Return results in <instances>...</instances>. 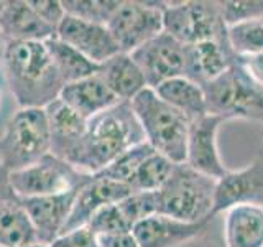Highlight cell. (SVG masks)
Listing matches in <instances>:
<instances>
[{"label": "cell", "instance_id": "6da1fadb", "mask_svg": "<svg viewBox=\"0 0 263 247\" xmlns=\"http://www.w3.org/2000/svg\"><path fill=\"white\" fill-rule=\"evenodd\" d=\"M0 61L18 109H45L64 87L45 41H0Z\"/></svg>", "mask_w": 263, "mask_h": 247}, {"label": "cell", "instance_id": "7a4b0ae2", "mask_svg": "<svg viewBox=\"0 0 263 247\" xmlns=\"http://www.w3.org/2000/svg\"><path fill=\"white\" fill-rule=\"evenodd\" d=\"M142 142L145 135L130 102H117L87 120L84 135L68 162L82 173L96 175Z\"/></svg>", "mask_w": 263, "mask_h": 247}, {"label": "cell", "instance_id": "3957f363", "mask_svg": "<svg viewBox=\"0 0 263 247\" xmlns=\"http://www.w3.org/2000/svg\"><path fill=\"white\" fill-rule=\"evenodd\" d=\"M130 105L143 130L145 142L171 162L184 163L191 120L164 102L150 87L138 93Z\"/></svg>", "mask_w": 263, "mask_h": 247}, {"label": "cell", "instance_id": "277c9868", "mask_svg": "<svg viewBox=\"0 0 263 247\" xmlns=\"http://www.w3.org/2000/svg\"><path fill=\"white\" fill-rule=\"evenodd\" d=\"M217 180L193 170L186 163H176L170 180L156 191L158 214L186 222L212 219Z\"/></svg>", "mask_w": 263, "mask_h": 247}, {"label": "cell", "instance_id": "5b68a950", "mask_svg": "<svg viewBox=\"0 0 263 247\" xmlns=\"http://www.w3.org/2000/svg\"><path fill=\"white\" fill-rule=\"evenodd\" d=\"M51 153L45 109H18L0 135V165L7 171H18Z\"/></svg>", "mask_w": 263, "mask_h": 247}, {"label": "cell", "instance_id": "8992f818", "mask_svg": "<svg viewBox=\"0 0 263 247\" xmlns=\"http://www.w3.org/2000/svg\"><path fill=\"white\" fill-rule=\"evenodd\" d=\"M208 114L224 120L263 122V89L235 61L229 69L202 86Z\"/></svg>", "mask_w": 263, "mask_h": 247}, {"label": "cell", "instance_id": "52a82bcc", "mask_svg": "<svg viewBox=\"0 0 263 247\" xmlns=\"http://www.w3.org/2000/svg\"><path fill=\"white\" fill-rule=\"evenodd\" d=\"M163 31L170 33L184 46L201 41L229 43L227 25L222 20L219 2H164Z\"/></svg>", "mask_w": 263, "mask_h": 247}, {"label": "cell", "instance_id": "ba28073f", "mask_svg": "<svg viewBox=\"0 0 263 247\" xmlns=\"http://www.w3.org/2000/svg\"><path fill=\"white\" fill-rule=\"evenodd\" d=\"M92 175L82 173L53 153L45 155L27 168L10 173V185L15 195L23 198H38L60 195L84 186Z\"/></svg>", "mask_w": 263, "mask_h": 247}, {"label": "cell", "instance_id": "9c48e42d", "mask_svg": "<svg viewBox=\"0 0 263 247\" xmlns=\"http://www.w3.org/2000/svg\"><path fill=\"white\" fill-rule=\"evenodd\" d=\"M164 2H120L107 22L110 35L122 53H132L163 31Z\"/></svg>", "mask_w": 263, "mask_h": 247}, {"label": "cell", "instance_id": "30bf717a", "mask_svg": "<svg viewBox=\"0 0 263 247\" xmlns=\"http://www.w3.org/2000/svg\"><path fill=\"white\" fill-rule=\"evenodd\" d=\"M130 56L143 73L150 89H156L173 78L184 76V45L166 31L146 41Z\"/></svg>", "mask_w": 263, "mask_h": 247}, {"label": "cell", "instance_id": "8fae6325", "mask_svg": "<svg viewBox=\"0 0 263 247\" xmlns=\"http://www.w3.org/2000/svg\"><path fill=\"white\" fill-rule=\"evenodd\" d=\"M240 204L263 206V150L240 170L227 171L216 183L212 218Z\"/></svg>", "mask_w": 263, "mask_h": 247}, {"label": "cell", "instance_id": "7c38bea8", "mask_svg": "<svg viewBox=\"0 0 263 247\" xmlns=\"http://www.w3.org/2000/svg\"><path fill=\"white\" fill-rule=\"evenodd\" d=\"M226 120L217 115L205 114L189 126L186 145V165L205 177L219 180L229 171L220 158L217 134Z\"/></svg>", "mask_w": 263, "mask_h": 247}, {"label": "cell", "instance_id": "4fadbf2b", "mask_svg": "<svg viewBox=\"0 0 263 247\" xmlns=\"http://www.w3.org/2000/svg\"><path fill=\"white\" fill-rule=\"evenodd\" d=\"M56 37L99 66L122 53L107 25L86 22L71 15H64L56 28Z\"/></svg>", "mask_w": 263, "mask_h": 247}, {"label": "cell", "instance_id": "5bb4252c", "mask_svg": "<svg viewBox=\"0 0 263 247\" xmlns=\"http://www.w3.org/2000/svg\"><path fill=\"white\" fill-rule=\"evenodd\" d=\"M132 193H134V189L127 183L92 175L84 186L78 189L64 233L87 226L89 221L102 208L122 201L123 198H127Z\"/></svg>", "mask_w": 263, "mask_h": 247}, {"label": "cell", "instance_id": "9a60e30c", "mask_svg": "<svg viewBox=\"0 0 263 247\" xmlns=\"http://www.w3.org/2000/svg\"><path fill=\"white\" fill-rule=\"evenodd\" d=\"M76 193L78 189H72V191L60 195L23 198V200H20L31 221L33 229H35L38 244L49 245L54 239H58L64 233Z\"/></svg>", "mask_w": 263, "mask_h": 247}, {"label": "cell", "instance_id": "2e32d148", "mask_svg": "<svg viewBox=\"0 0 263 247\" xmlns=\"http://www.w3.org/2000/svg\"><path fill=\"white\" fill-rule=\"evenodd\" d=\"M209 222H186L164 214H153L137 222L132 236L140 247H179L201 237Z\"/></svg>", "mask_w": 263, "mask_h": 247}, {"label": "cell", "instance_id": "e0dca14e", "mask_svg": "<svg viewBox=\"0 0 263 247\" xmlns=\"http://www.w3.org/2000/svg\"><path fill=\"white\" fill-rule=\"evenodd\" d=\"M235 61L229 43L222 41H201L184 46V76L204 86L216 79Z\"/></svg>", "mask_w": 263, "mask_h": 247}, {"label": "cell", "instance_id": "ac0fdd59", "mask_svg": "<svg viewBox=\"0 0 263 247\" xmlns=\"http://www.w3.org/2000/svg\"><path fill=\"white\" fill-rule=\"evenodd\" d=\"M56 37L49 27L30 7L28 0H8L0 12V41H46Z\"/></svg>", "mask_w": 263, "mask_h": 247}, {"label": "cell", "instance_id": "d6986e66", "mask_svg": "<svg viewBox=\"0 0 263 247\" xmlns=\"http://www.w3.org/2000/svg\"><path fill=\"white\" fill-rule=\"evenodd\" d=\"M45 112L48 119L51 153L68 162L84 135L87 120L76 111H72L60 97L46 105Z\"/></svg>", "mask_w": 263, "mask_h": 247}, {"label": "cell", "instance_id": "ffe728a7", "mask_svg": "<svg viewBox=\"0 0 263 247\" xmlns=\"http://www.w3.org/2000/svg\"><path fill=\"white\" fill-rule=\"evenodd\" d=\"M60 99L66 102L72 111H76L86 120L96 117L112 105L120 102L114 96L112 91L107 87L104 79L97 74L64 84Z\"/></svg>", "mask_w": 263, "mask_h": 247}, {"label": "cell", "instance_id": "44dd1931", "mask_svg": "<svg viewBox=\"0 0 263 247\" xmlns=\"http://www.w3.org/2000/svg\"><path fill=\"white\" fill-rule=\"evenodd\" d=\"M226 247H263V206L240 204L226 211Z\"/></svg>", "mask_w": 263, "mask_h": 247}, {"label": "cell", "instance_id": "7402d4cb", "mask_svg": "<svg viewBox=\"0 0 263 247\" xmlns=\"http://www.w3.org/2000/svg\"><path fill=\"white\" fill-rule=\"evenodd\" d=\"M99 76L120 102H130L138 93L148 87L143 73L128 53H119L101 64Z\"/></svg>", "mask_w": 263, "mask_h": 247}, {"label": "cell", "instance_id": "603a6c76", "mask_svg": "<svg viewBox=\"0 0 263 247\" xmlns=\"http://www.w3.org/2000/svg\"><path fill=\"white\" fill-rule=\"evenodd\" d=\"M164 102H168L176 111L184 114L189 120H196L208 114L205 107V96L204 89L197 82L187 79L186 76L173 78L170 81H164L155 89Z\"/></svg>", "mask_w": 263, "mask_h": 247}, {"label": "cell", "instance_id": "cb8c5ba5", "mask_svg": "<svg viewBox=\"0 0 263 247\" xmlns=\"http://www.w3.org/2000/svg\"><path fill=\"white\" fill-rule=\"evenodd\" d=\"M38 244L33 224L20 198L0 203V247H28Z\"/></svg>", "mask_w": 263, "mask_h": 247}, {"label": "cell", "instance_id": "d4e9b609", "mask_svg": "<svg viewBox=\"0 0 263 247\" xmlns=\"http://www.w3.org/2000/svg\"><path fill=\"white\" fill-rule=\"evenodd\" d=\"M45 45L49 55H51V60L56 66L58 73H60L61 79L64 81V84L89 78L92 74L99 73L101 66L87 60L84 55H81L78 49H74L68 43H64L58 37L46 40Z\"/></svg>", "mask_w": 263, "mask_h": 247}, {"label": "cell", "instance_id": "484cf974", "mask_svg": "<svg viewBox=\"0 0 263 247\" xmlns=\"http://www.w3.org/2000/svg\"><path fill=\"white\" fill-rule=\"evenodd\" d=\"M175 167V162L158 152H153L137 168L135 175L128 181V186L134 191H160L170 180Z\"/></svg>", "mask_w": 263, "mask_h": 247}, {"label": "cell", "instance_id": "4316f807", "mask_svg": "<svg viewBox=\"0 0 263 247\" xmlns=\"http://www.w3.org/2000/svg\"><path fill=\"white\" fill-rule=\"evenodd\" d=\"M227 40L235 56L263 53V19L227 27Z\"/></svg>", "mask_w": 263, "mask_h": 247}, {"label": "cell", "instance_id": "83f0119b", "mask_svg": "<svg viewBox=\"0 0 263 247\" xmlns=\"http://www.w3.org/2000/svg\"><path fill=\"white\" fill-rule=\"evenodd\" d=\"M153 152L155 150L150 145H148L146 142H142V144L128 148L127 152H123L119 158H115L109 165V167H105L102 171L96 173V175L128 185V181L132 180V177L135 175L137 168L142 165V162L146 158V156Z\"/></svg>", "mask_w": 263, "mask_h": 247}, {"label": "cell", "instance_id": "f1b7e54d", "mask_svg": "<svg viewBox=\"0 0 263 247\" xmlns=\"http://www.w3.org/2000/svg\"><path fill=\"white\" fill-rule=\"evenodd\" d=\"M119 5L117 0H63L66 15L101 25H107Z\"/></svg>", "mask_w": 263, "mask_h": 247}, {"label": "cell", "instance_id": "f546056e", "mask_svg": "<svg viewBox=\"0 0 263 247\" xmlns=\"http://www.w3.org/2000/svg\"><path fill=\"white\" fill-rule=\"evenodd\" d=\"M87 227L99 236H114V234H127L132 233V222L123 214L119 203H114L102 208L96 216L89 221Z\"/></svg>", "mask_w": 263, "mask_h": 247}, {"label": "cell", "instance_id": "4dcf8cb0", "mask_svg": "<svg viewBox=\"0 0 263 247\" xmlns=\"http://www.w3.org/2000/svg\"><path fill=\"white\" fill-rule=\"evenodd\" d=\"M219 8L227 27L263 19V0H224Z\"/></svg>", "mask_w": 263, "mask_h": 247}, {"label": "cell", "instance_id": "1f68e13d", "mask_svg": "<svg viewBox=\"0 0 263 247\" xmlns=\"http://www.w3.org/2000/svg\"><path fill=\"white\" fill-rule=\"evenodd\" d=\"M48 247H99V237L84 226L61 234Z\"/></svg>", "mask_w": 263, "mask_h": 247}, {"label": "cell", "instance_id": "d6a6232c", "mask_svg": "<svg viewBox=\"0 0 263 247\" xmlns=\"http://www.w3.org/2000/svg\"><path fill=\"white\" fill-rule=\"evenodd\" d=\"M28 4L40 19L53 28H58L66 15L63 2L60 0H28Z\"/></svg>", "mask_w": 263, "mask_h": 247}, {"label": "cell", "instance_id": "836d02e7", "mask_svg": "<svg viewBox=\"0 0 263 247\" xmlns=\"http://www.w3.org/2000/svg\"><path fill=\"white\" fill-rule=\"evenodd\" d=\"M235 63L247 73L255 84L263 89V53L250 56H235Z\"/></svg>", "mask_w": 263, "mask_h": 247}, {"label": "cell", "instance_id": "e575fe53", "mask_svg": "<svg viewBox=\"0 0 263 247\" xmlns=\"http://www.w3.org/2000/svg\"><path fill=\"white\" fill-rule=\"evenodd\" d=\"M99 247H140L132 236L127 234H114V236H99Z\"/></svg>", "mask_w": 263, "mask_h": 247}, {"label": "cell", "instance_id": "d590c367", "mask_svg": "<svg viewBox=\"0 0 263 247\" xmlns=\"http://www.w3.org/2000/svg\"><path fill=\"white\" fill-rule=\"evenodd\" d=\"M15 191L10 185V171H7L2 165H0V203L10 201V200H16Z\"/></svg>", "mask_w": 263, "mask_h": 247}, {"label": "cell", "instance_id": "8d00e7d4", "mask_svg": "<svg viewBox=\"0 0 263 247\" xmlns=\"http://www.w3.org/2000/svg\"><path fill=\"white\" fill-rule=\"evenodd\" d=\"M28 247H48V245H41V244H33V245H28Z\"/></svg>", "mask_w": 263, "mask_h": 247}]
</instances>
